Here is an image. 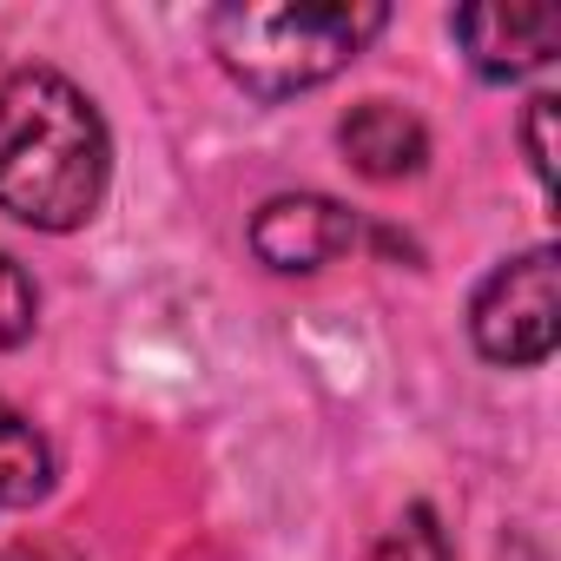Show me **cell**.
Wrapping results in <instances>:
<instances>
[{"label": "cell", "instance_id": "cell-1", "mask_svg": "<svg viewBox=\"0 0 561 561\" xmlns=\"http://www.w3.org/2000/svg\"><path fill=\"white\" fill-rule=\"evenodd\" d=\"M113 179L100 106L54 67L0 73V211L34 231H80Z\"/></svg>", "mask_w": 561, "mask_h": 561}, {"label": "cell", "instance_id": "cell-2", "mask_svg": "<svg viewBox=\"0 0 561 561\" xmlns=\"http://www.w3.org/2000/svg\"><path fill=\"white\" fill-rule=\"evenodd\" d=\"M211 54L251 100H291L337 80L383 27L377 0H231L211 8Z\"/></svg>", "mask_w": 561, "mask_h": 561}, {"label": "cell", "instance_id": "cell-3", "mask_svg": "<svg viewBox=\"0 0 561 561\" xmlns=\"http://www.w3.org/2000/svg\"><path fill=\"white\" fill-rule=\"evenodd\" d=\"M469 337L502 370H528V364L554 357V344H561V257H554V244L502 257L482 277L469 298Z\"/></svg>", "mask_w": 561, "mask_h": 561}, {"label": "cell", "instance_id": "cell-4", "mask_svg": "<svg viewBox=\"0 0 561 561\" xmlns=\"http://www.w3.org/2000/svg\"><path fill=\"white\" fill-rule=\"evenodd\" d=\"M357 244V218L324 192H277L251 218V251L271 271H318Z\"/></svg>", "mask_w": 561, "mask_h": 561}, {"label": "cell", "instance_id": "cell-5", "mask_svg": "<svg viewBox=\"0 0 561 561\" xmlns=\"http://www.w3.org/2000/svg\"><path fill=\"white\" fill-rule=\"evenodd\" d=\"M456 41L469 54V67L495 87L528 80L554 60L561 47V14L554 8H462L456 14Z\"/></svg>", "mask_w": 561, "mask_h": 561}, {"label": "cell", "instance_id": "cell-6", "mask_svg": "<svg viewBox=\"0 0 561 561\" xmlns=\"http://www.w3.org/2000/svg\"><path fill=\"white\" fill-rule=\"evenodd\" d=\"M337 146H344V159L364 172V179H416L423 165H430V126L410 113V106H397V100H364V106H351L344 113V126H337Z\"/></svg>", "mask_w": 561, "mask_h": 561}, {"label": "cell", "instance_id": "cell-7", "mask_svg": "<svg viewBox=\"0 0 561 561\" xmlns=\"http://www.w3.org/2000/svg\"><path fill=\"white\" fill-rule=\"evenodd\" d=\"M47 489H54V449H47V436L14 403H0V508H34Z\"/></svg>", "mask_w": 561, "mask_h": 561}, {"label": "cell", "instance_id": "cell-8", "mask_svg": "<svg viewBox=\"0 0 561 561\" xmlns=\"http://www.w3.org/2000/svg\"><path fill=\"white\" fill-rule=\"evenodd\" d=\"M370 561H456V548H449L436 508L416 502V508L397 515V528H383V541L370 548Z\"/></svg>", "mask_w": 561, "mask_h": 561}, {"label": "cell", "instance_id": "cell-9", "mask_svg": "<svg viewBox=\"0 0 561 561\" xmlns=\"http://www.w3.org/2000/svg\"><path fill=\"white\" fill-rule=\"evenodd\" d=\"M34 311H41V298H34V277L0 251V351H14V344H27V331H34Z\"/></svg>", "mask_w": 561, "mask_h": 561}, {"label": "cell", "instance_id": "cell-10", "mask_svg": "<svg viewBox=\"0 0 561 561\" xmlns=\"http://www.w3.org/2000/svg\"><path fill=\"white\" fill-rule=\"evenodd\" d=\"M554 113H561V100H554V93H535V100H528V119H522L528 165H535L541 192H554Z\"/></svg>", "mask_w": 561, "mask_h": 561}, {"label": "cell", "instance_id": "cell-11", "mask_svg": "<svg viewBox=\"0 0 561 561\" xmlns=\"http://www.w3.org/2000/svg\"><path fill=\"white\" fill-rule=\"evenodd\" d=\"M0 561H67L60 548H41V541H14V548H0Z\"/></svg>", "mask_w": 561, "mask_h": 561}]
</instances>
